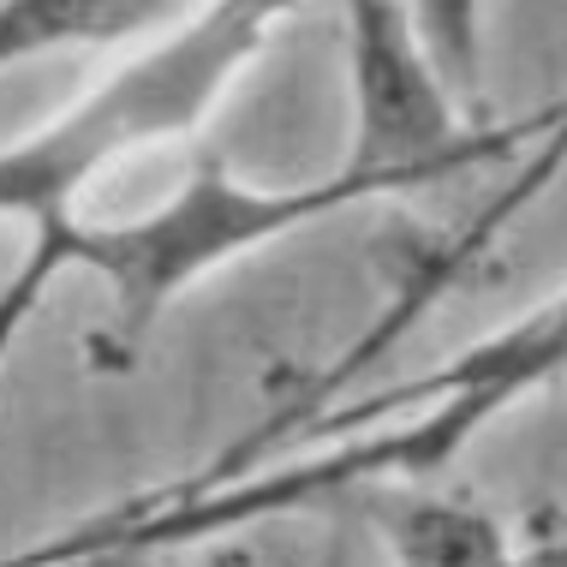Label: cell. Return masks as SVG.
Returning a JSON list of instances; mask_svg holds the SVG:
<instances>
[{
  "instance_id": "cell-2",
  "label": "cell",
  "mask_w": 567,
  "mask_h": 567,
  "mask_svg": "<svg viewBox=\"0 0 567 567\" xmlns=\"http://www.w3.org/2000/svg\"><path fill=\"white\" fill-rule=\"evenodd\" d=\"M281 24L287 7L275 0H221L192 7L174 30L114 60L54 120L0 150V221L24 227L30 245L66 227L84 192L96 197L120 167L150 162L167 144H192Z\"/></svg>"
},
{
  "instance_id": "cell-7",
  "label": "cell",
  "mask_w": 567,
  "mask_h": 567,
  "mask_svg": "<svg viewBox=\"0 0 567 567\" xmlns=\"http://www.w3.org/2000/svg\"><path fill=\"white\" fill-rule=\"evenodd\" d=\"M519 567H567V502H544L514 532Z\"/></svg>"
},
{
  "instance_id": "cell-3",
  "label": "cell",
  "mask_w": 567,
  "mask_h": 567,
  "mask_svg": "<svg viewBox=\"0 0 567 567\" xmlns=\"http://www.w3.org/2000/svg\"><path fill=\"white\" fill-rule=\"evenodd\" d=\"M347 19V90H352V167L401 179L406 192L460 179L484 162H502L526 137H544L567 102L526 120H472L454 84L436 72L419 37V12L394 0H352Z\"/></svg>"
},
{
  "instance_id": "cell-4",
  "label": "cell",
  "mask_w": 567,
  "mask_h": 567,
  "mask_svg": "<svg viewBox=\"0 0 567 567\" xmlns=\"http://www.w3.org/2000/svg\"><path fill=\"white\" fill-rule=\"evenodd\" d=\"M561 162H567V109H561V120H556V132L544 137V150H538V156H532L526 167H519V179H514V186H508V192H496V197H489V204L478 209V221H472L466 234H454V239L442 245L436 257H424V264L406 275V287L394 293L389 311L377 317V329H364L359 341H352V347L341 352V359H334V371H317V377H311V382H305V389L293 394V401H287V406H275L269 419H257V424H251V431H245L239 442H269V436H281L287 424L311 419V412H329V406L347 394V382H352V377H359V371H371V364L382 359V352H389L394 341H401V334H406L412 323H419V317L431 311V305H436L442 293H449V287L460 281V275H466V269H472V264H478V257L489 251V245H496L502 234H508V221H514L519 209H526L532 197H538V192L549 186V179H556V167H561Z\"/></svg>"
},
{
  "instance_id": "cell-6",
  "label": "cell",
  "mask_w": 567,
  "mask_h": 567,
  "mask_svg": "<svg viewBox=\"0 0 567 567\" xmlns=\"http://www.w3.org/2000/svg\"><path fill=\"white\" fill-rule=\"evenodd\" d=\"M192 7L167 0H0V72L30 66L72 49H144L150 37L174 30Z\"/></svg>"
},
{
  "instance_id": "cell-1",
  "label": "cell",
  "mask_w": 567,
  "mask_h": 567,
  "mask_svg": "<svg viewBox=\"0 0 567 567\" xmlns=\"http://www.w3.org/2000/svg\"><path fill=\"white\" fill-rule=\"evenodd\" d=\"M567 377V287L484 334L478 347L442 359L436 371L382 382L329 412L287 424L269 442H227L204 472L150 489L102 514L109 549L144 561L162 549L257 526L269 514H299L305 502L352 484H424L478 442L514 401H532Z\"/></svg>"
},
{
  "instance_id": "cell-5",
  "label": "cell",
  "mask_w": 567,
  "mask_h": 567,
  "mask_svg": "<svg viewBox=\"0 0 567 567\" xmlns=\"http://www.w3.org/2000/svg\"><path fill=\"white\" fill-rule=\"evenodd\" d=\"M371 526L394 567H519V544L496 514L419 484L371 489Z\"/></svg>"
}]
</instances>
